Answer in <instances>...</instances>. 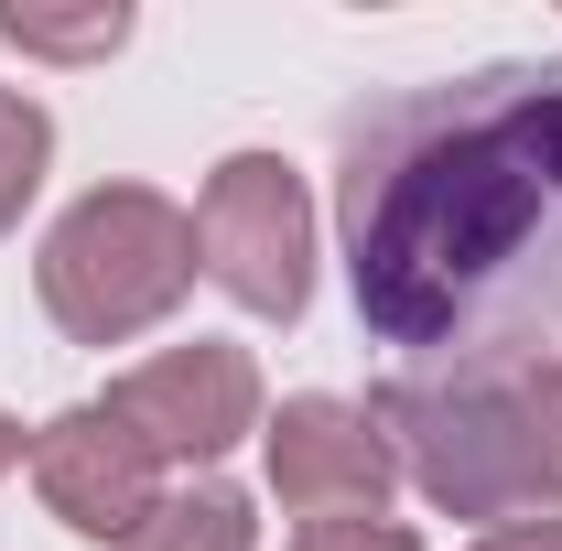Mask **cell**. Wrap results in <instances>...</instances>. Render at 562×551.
<instances>
[{
	"mask_svg": "<svg viewBox=\"0 0 562 551\" xmlns=\"http://www.w3.org/2000/svg\"><path fill=\"white\" fill-rule=\"evenodd\" d=\"M195 249L216 260V281L260 314H303V260H314V216H303V184L281 162H227L195 206Z\"/></svg>",
	"mask_w": 562,
	"mask_h": 551,
	"instance_id": "277c9868",
	"label": "cell"
},
{
	"mask_svg": "<svg viewBox=\"0 0 562 551\" xmlns=\"http://www.w3.org/2000/svg\"><path fill=\"white\" fill-rule=\"evenodd\" d=\"M195 271V216H173L162 195H87V206L44 238V303H55V325L87 346H120L131 325H151L173 292Z\"/></svg>",
	"mask_w": 562,
	"mask_h": 551,
	"instance_id": "3957f363",
	"label": "cell"
},
{
	"mask_svg": "<svg viewBox=\"0 0 562 551\" xmlns=\"http://www.w3.org/2000/svg\"><path fill=\"white\" fill-rule=\"evenodd\" d=\"M11 454H22V432H11V421H0V465H11Z\"/></svg>",
	"mask_w": 562,
	"mask_h": 551,
	"instance_id": "4fadbf2b",
	"label": "cell"
},
{
	"mask_svg": "<svg viewBox=\"0 0 562 551\" xmlns=\"http://www.w3.org/2000/svg\"><path fill=\"white\" fill-rule=\"evenodd\" d=\"M487 551H562V519H530V530H497Z\"/></svg>",
	"mask_w": 562,
	"mask_h": 551,
	"instance_id": "7c38bea8",
	"label": "cell"
},
{
	"mask_svg": "<svg viewBox=\"0 0 562 551\" xmlns=\"http://www.w3.org/2000/svg\"><path fill=\"white\" fill-rule=\"evenodd\" d=\"M271 486L314 519H347V508L368 519L390 497V443H379V421L336 412V401H292L271 432Z\"/></svg>",
	"mask_w": 562,
	"mask_h": 551,
	"instance_id": "52a82bcc",
	"label": "cell"
},
{
	"mask_svg": "<svg viewBox=\"0 0 562 551\" xmlns=\"http://www.w3.org/2000/svg\"><path fill=\"white\" fill-rule=\"evenodd\" d=\"M0 33H11V44H33V55H109V44L131 33V11H87V22H55V11H22V0H11V11H0Z\"/></svg>",
	"mask_w": 562,
	"mask_h": 551,
	"instance_id": "9c48e42d",
	"label": "cell"
},
{
	"mask_svg": "<svg viewBox=\"0 0 562 551\" xmlns=\"http://www.w3.org/2000/svg\"><path fill=\"white\" fill-rule=\"evenodd\" d=\"M33 476L55 497V519L87 530V541H131L151 519V443H140L120 412H76L33 443Z\"/></svg>",
	"mask_w": 562,
	"mask_h": 551,
	"instance_id": "8992f818",
	"label": "cell"
},
{
	"mask_svg": "<svg viewBox=\"0 0 562 551\" xmlns=\"http://www.w3.org/2000/svg\"><path fill=\"white\" fill-rule=\"evenodd\" d=\"M357 314L412 390L562 368V66L412 87L347 131Z\"/></svg>",
	"mask_w": 562,
	"mask_h": 551,
	"instance_id": "6da1fadb",
	"label": "cell"
},
{
	"mask_svg": "<svg viewBox=\"0 0 562 551\" xmlns=\"http://www.w3.org/2000/svg\"><path fill=\"white\" fill-rule=\"evenodd\" d=\"M131 551H249V508L238 497H173V508H151L131 530Z\"/></svg>",
	"mask_w": 562,
	"mask_h": 551,
	"instance_id": "ba28073f",
	"label": "cell"
},
{
	"mask_svg": "<svg viewBox=\"0 0 562 551\" xmlns=\"http://www.w3.org/2000/svg\"><path fill=\"white\" fill-rule=\"evenodd\" d=\"M109 412L131 421L151 454H216V443H238L249 412H260V379H249V357L238 346H184V357H151L140 379H120V401Z\"/></svg>",
	"mask_w": 562,
	"mask_h": 551,
	"instance_id": "5b68a950",
	"label": "cell"
},
{
	"mask_svg": "<svg viewBox=\"0 0 562 551\" xmlns=\"http://www.w3.org/2000/svg\"><path fill=\"white\" fill-rule=\"evenodd\" d=\"M33 173H44V120L0 87V227L22 216V195H33Z\"/></svg>",
	"mask_w": 562,
	"mask_h": 551,
	"instance_id": "30bf717a",
	"label": "cell"
},
{
	"mask_svg": "<svg viewBox=\"0 0 562 551\" xmlns=\"http://www.w3.org/2000/svg\"><path fill=\"white\" fill-rule=\"evenodd\" d=\"M303 551H412V541H401V530H379V519H325Z\"/></svg>",
	"mask_w": 562,
	"mask_h": 551,
	"instance_id": "8fae6325",
	"label": "cell"
},
{
	"mask_svg": "<svg viewBox=\"0 0 562 551\" xmlns=\"http://www.w3.org/2000/svg\"><path fill=\"white\" fill-rule=\"evenodd\" d=\"M379 421L412 432V476L465 519L562 497V368L476 379V390H390Z\"/></svg>",
	"mask_w": 562,
	"mask_h": 551,
	"instance_id": "7a4b0ae2",
	"label": "cell"
}]
</instances>
